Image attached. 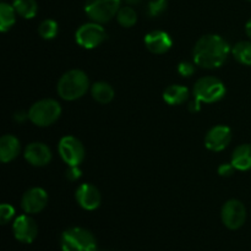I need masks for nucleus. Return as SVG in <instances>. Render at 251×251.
<instances>
[{
	"instance_id": "obj_1",
	"label": "nucleus",
	"mask_w": 251,
	"mask_h": 251,
	"mask_svg": "<svg viewBox=\"0 0 251 251\" xmlns=\"http://www.w3.org/2000/svg\"><path fill=\"white\" fill-rule=\"evenodd\" d=\"M230 50L229 44L223 37L218 34H206L201 37L194 47V61L196 65L205 69L220 68L227 60Z\"/></svg>"
},
{
	"instance_id": "obj_2",
	"label": "nucleus",
	"mask_w": 251,
	"mask_h": 251,
	"mask_svg": "<svg viewBox=\"0 0 251 251\" xmlns=\"http://www.w3.org/2000/svg\"><path fill=\"white\" fill-rule=\"evenodd\" d=\"M88 86L90 80L86 73L78 69H74L61 76L56 91L63 100H75L85 96L88 91Z\"/></svg>"
},
{
	"instance_id": "obj_3",
	"label": "nucleus",
	"mask_w": 251,
	"mask_h": 251,
	"mask_svg": "<svg viewBox=\"0 0 251 251\" xmlns=\"http://www.w3.org/2000/svg\"><path fill=\"white\" fill-rule=\"evenodd\" d=\"M60 247L63 251H97V242L90 230L73 227L61 234Z\"/></svg>"
},
{
	"instance_id": "obj_4",
	"label": "nucleus",
	"mask_w": 251,
	"mask_h": 251,
	"mask_svg": "<svg viewBox=\"0 0 251 251\" xmlns=\"http://www.w3.org/2000/svg\"><path fill=\"white\" fill-rule=\"evenodd\" d=\"M28 119L37 126H49L60 118L61 107L55 100H41L28 110Z\"/></svg>"
},
{
	"instance_id": "obj_5",
	"label": "nucleus",
	"mask_w": 251,
	"mask_h": 251,
	"mask_svg": "<svg viewBox=\"0 0 251 251\" xmlns=\"http://www.w3.org/2000/svg\"><path fill=\"white\" fill-rule=\"evenodd\" d=\"M193 92L195 100L200 103H215L225 97L227 90H226L225 83L220 78H216L213 76H206V77H201L196 81Z\"/></svg>"
},
{
	"instance_id": "obj_6",
	"label": "nucleus",
	"mask_w": 251,
	"mask_h": 251,
	"mask_svg": "<svg viewBox=\"0 0 251 251\" xmlns=\"http://www.w3.org/2000/svg\"><path fill=\"white\" fill-rule=\"evenodd\" d=\"M120 9V0H86L85 11L92 21L104 24L110 21Z\"/></svg>"
},
{
	"instance_id": "obj_7",
	"label": "nucleus",
	"mask_w": 251,
	"mask_h": 251,
	"mask_svg": "<svg viewBox=\"0 0 251 251\" xmlns=\"http://www.w3.org/2000/svg\"><path fill=\"white\" fill-rule=\"evenodd\" d=\"M76 43L85 49H93L107 39V32L98 22H87L77 28L75 33Z\"/></svg>"
},
{
	"instance_id": "obj_8",
	"label": "nucleus",
	"mask_w": 251,
	"mask_h": 251,
	"mask_svg": "<svg viewBox=\"0 0 251 251\" xmlns=\"http://www.w3.org/2000/svg\"><path fill=\"white\" fill-rule=\"evenodd\" d=\"M59 154L69 167L80 166L85 158V147L75 136H64L59 141Z\"/></svg>"
},
{
	"instance_id": "obj_9",
	"label": "nucleus",
	"mask_w": 251,
	"mask_h": 251,
	"mask_svg": "<svg viewBox=\"0 0 251 251\" xmlns=\"http://www.w3.org/2000/svg\"><path fill=\"white\" fill-rule=\"evenodd\" d=\"M221 217L227 228L232 230L239 229L247 220V208L242 201L232 199L223 205Z\"/></svg>"
},
{
	"instance_id": "obj_10",
	"label": "nucleus",
	"mask_w": 251,
	"mask_h": 251,
	"mask_svg": "<svg viewBox=\"0 0 251 251\" xmlns=\"http://www.w3.org/2000/svg\"><path fill=\"white\" fill-rule=\"evenodd\" d=\"M12 232L19 242L31 244L38 234V226H37L36 221L29 217L28 215H21L15 220L14 225H12Z\"/></svg>"
},
{
	"instance_id": "obj_11",
	"label": "nucleus",
	"mask_w": 251,
	"mask_h": 251,
	"mask_svg": "<svg viewBox=\"0 0 251 251\" xmlns=\"http://www.w3.org/2000/svg\"><path fill=\"white\" fill-rule=\"evenodd\" d=\"M232 140V130L226 125H216L208 130L205 137V146L210 151L220 152L223 151Z\"/></svg>"
},
{
	"instance_id": "obj_12",
	"label": "nucleus",
	"mask_w": 251,
	"mask_h": 251,
	"mask_svg": "<svg viewBox=\"0 0 251 251\" xmlns=\"http://www.w3.org/2000/svg\"><path fill=\"white\" fill-rule=\"evenodd\" d=\"M48 203V194L42 188H32L24 194L21 200L22 210L26 213H38Z\"/></svg>"
},
{
	"instance_id": "obj_13",
	"label": "nucleus",
	"mask_w": 251,
	"mask_h": 251,
	"mask_svg": "<svg viewBox=\"0 0 251 251\" xmlns=\"http://www.w3.org/2000/svg\"><path fill=\"white\" fill-rule=\"evenodd\" d=\"M76 201L78 205L87 211H93L100 207V193L92 184H81L76 189L75 194Z\"/></svg>"
},
{
	"instance_id": "obj_14",
	"label": "nucleus",
	"mask_w": 251,
	"mask_h": 251,
	"mask_svg": "<svg viewBox=\"0 0 251 251\" xmlns=\"http://www.w3.org/2000/svg\"><path fill=\"white\" fill-rule=\"evenodd\" d=\"M25 158L34 167H43L50 162V149L43 142H32L25 150Z\"/></svg>"
},
{
	"instance_id": "obj_15",
	"label": "nucleus",
	"mask_w": 251,
	"mask_h": 251,
	"mask_svg": "<svg viewBox=\"0 0 251 251\" xmlns=\"http://www.w3.org/2000/svg\"><path fill=\"white\" fill-rule=\"evenodd\" d=\"M145 46L151 53L164 54L173 46V39L164 31H151L145 36Z\"/></svg>"
},
{
	"instance_id": "obj_16",
	"label": "nucleus",
	"mask_w": 251,
	"mask_h": 251,
	"mask_svg": "<svg viewBox=\"0 0 251 251\" xmlns=\"http://www.w3.org/2000/svg\"><path fill=\"white\" fill-rule=\"evenodd\" d=\"M21 150L20 140L14 135H4L0 139V159L2 163L11 162L16 158Z\"/></svg>"
},
{
	"instance_id": "obj_17",
	"label": "nucleus",
	"mask_w": 251,
	"mask_h": 251,
	"mask_svg": "<svg viewBox=\"0 0 251 251\" xmlns=\"http://www.w3.org/2000/svg\"><path fill=\"white\" fill-rule=\"evenodd\" d=\"M238 171H249L251 169V144H244L238 146L232 154V162Z\"/></svg>"
},
{
	"instance_id": "obj_18",
	"label": "nucleus",
	"mask_w": 251,
	"mask_h": 251,
	"mask_svg": "<svg viewBox=\"0 0 251 251\" xmlns=\"http://www.w3.org/2000/svg\"><path fill=\"white\" fill-rule=\"evenodd\" d=\"M189 97V90L183 85H171L163 92L164 102L169 105H179L186 102Z\"/></svg>"
},
{
	"instance_id": "obj_19",
	"label": "nucleus",
	"mask_w": 251,
	"mask_h": 251,
	"mask_svg": "<svg viewBox=\"0 0 251 251\" xmlns=\"http://www.w3.org/2000/svg\"><path fill=\"white\" fill-rule=\"evenodd\" d=\"M91 93H92L93 100L100 104H107V103L112 102V100L114 98L113 87L108 82H103V81L96 82L91 88Z\"/></svg>"
},
{
	"instance_id": "obj_20",
	"label": "nucleus",
	"mask_w": 251,
	"mask_h": 251,
	"mask_svg": "<svg viewBox=\"0 0 251 251\" xmlns=\"http://www.w3.org/2000/svg\"><path fill=\"white\" fill-rule=\"evenodd\" d=\"M16 10L12 5L2 1L0 2V29L1 32H7L11 29L16 22Z\"/></svg>"
},
{
	"instance_id": "obj_21",
	"label": "nucleus",
	"mask_w": 251,
	"mask_h": 251,
	"mask_svg": "<svg viewBox=\"0 0 251 251\" xmlns=\"http://www.w3.org/2000/svg\"><path fill=\"white\" fill-rule=\"evenodd\" d=\"M232 54L238 63L243 65H251V42H238L232 48Z\"/></svg>"
},
{
	"instance_id": "obj_22",
	"label": "nucleus",
	"mask_w": 251,
	"mask_h": 251,
	"mask_svg": "<svg viewBox=\"0 0 251 251\" xmlns=\"http://www.w3.org/2000/svg\"><path fill=\"white\" fill-rule=\"evenodd\" d=\"M12 6L17 14L24 19H33L38 11V5L36 0H14Z\"/></svg>"
},
{
	"instance_id": "obj_23",
	"label": "nucleus",
	"mask_w": 251,
	"mask_h": 251,
	"mask_svg": "<svg viewBox=\"0 0 251 251\" xmlns=\"http://www.w3.org/2000/svg\"><path fill=\"white\" fill-rule=\"evenodd\" d=\"M117 19L118 22L123 27L129 28V27H132L137 22V14L131 6H123L118 11Z\"/></svg>"
},
{
	"instance_id": "obj_24",
	"label": "nucleus",
	"mask_w": 251,
	"mask_h": 251,
	"mask_svg": "<svg viewBox=\"0 0 251 251\" xmlns=\"http://www.w3.org/2000/svg\"><path fill=\"white\" fill-rule=\"evenodd\" d=\"M58 32H59L58 24H56V21H54V20L51 19L44 20L38 27V33L41 34L42 38L44 39L55 38Z\"/></svg>"
},
{
	"instance_id": "obj_25",
	"label": "nucleus",
	"mask_w": 251,
	"mask_h": 251,
	"mask_svg": "<svg viewBox=\"0 0 251 251\" xmlns=\"http://www.w3.org/2000/svg\"><path fill=\"white\" fill-rule=\"evenodd\" d=\"M167 9V0H151L149 2V10L150 16H159L161 14H163Z\"/></svg>"
},
{
	"instance_id": "obj_26",
	"label": "nucleus",
	"mask_w": 251,
	"mask_h": 251,
	"mask_svg": "<svg viewBox=\"0 0 251 251\" xmlns=\"http://www.w3.org/2000/svg\"><path fill=\"white\" fill-rule=\"evenodd\" d=\"M15 216V208L9 203H2L0 206V222L1 225H6L7 222L11 221V218Z\"/></svg>"
},
{
	"instance_id": "obj_27",
	"label": "nucleus",
	"mask_w": 251,
	"mask_h": 251,
	"mask_svg": "<svg viewBox=\"0 0 251 251\" xmlns=\"http://www.w3.org/2000/svg\"><path fill=\"white\" fill-rule=\"evenodd\" d=\"M178 73L184 77H190L195 73V66L189 61H181L178 65Z\"/></svg>"
},
{
	"instance_id": "obj_28",
	"label": "nucleus",
	"mask_w": 251,
	"mask_h": 251,
	"mask_svg": "<svg viewBox=\"0 0 251 251\" xmlns=\"http://www.w3.org/2000/svg\"><path fill=\"white\" fill-rule=\"evenodd\" d=\"M234 166L232 163H223L218 168V174L222 176H230L234 172Z\"/></svg>"
},
{
	"instance_id": "obj_29",
	"label": "nucleus",
	"mask_w": 251,
	"mask_h": 251,
	"mask_svg": "<svg viewBox=\"0 0 251 251\" xmlns=\"http://www.w3.org/2000/svg\"><path fill=\"white\" fill-rule=\"evenodd\" d=\"M81 176V169L78 168V166H74L69 168V171L66 172V178L69 180H77Z\"/></svg>"
},
{
	"instance_id": "obj_30",
	"label": "nucleus",
	"mask_w": 251,
	"mask_h": 251,
	"mask_svg": "<svg viewBox=\"0 0 251 251\" xmlns=\"http://www.w3.org/2000/svg\"><path fill=\"white\" fill-rule=\"evenodd\" d=\"M200 104H201V103L199 102V100H194L193 102H191L190 104H189V110H190V112H193V113L199 112V110H200V108H201Z\"/></svg>"
},
{
	"instance_id": "obj_31",
	"label": "nucleus",
	"mask_w": 251,
	"mask_h": 251,
	"mask_svg": "<svg viewBox=\"0 0 251 251\" xmlns=\"http://www.w3.org/2000/svg\"><path fill=\"white\" fill-rule=\"evenodd\" d=\"M245 32H247L248 37H250L251 38V19L247 22V25H245Z\"/></svg>"
},
{
	"instance_id": "obj_32",
	"label": "nucleus",
	"mask_w": 251,
	"mask_h": 251,
	"mask_svg": "<svg viewBox=\"0 0 251 251\" xmlns=\"http://www.w3.org/2000/svg\"><path fill=\"white\" fill-rule=\"evenodd\" d=\"M124 1H126L127 4H130V5H136V4H140L142 0H124Z\"/></svg>"
},
{
	"instance_id": "obj_33",
	"label": "nucleus",
	"mask_w": 251,
	"mask_h": 251,
	"mask_svg": "<svg viewBox=\"0 0 251 251\" xmlns=\"http://www.w3.org/2000/svg\"><path fill=\"white\" fill-rule=\"evenodd\" d=\"M249 1H251V0H249Z\"/></svg>"
}]
</instances>
